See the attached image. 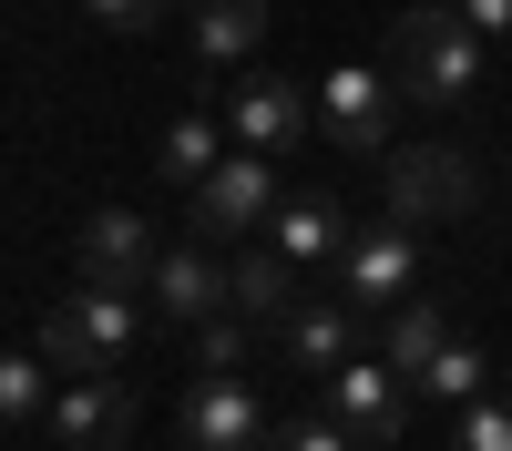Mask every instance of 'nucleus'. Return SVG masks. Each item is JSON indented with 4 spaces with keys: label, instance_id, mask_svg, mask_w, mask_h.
Here are the masks:
<instances>
[{
    "label": "nucleus",
    "instance_id": "nucleus-1",
    "mask_svg": "<svg viewBox=\"0 0 512 451\" xmlns=\"http://www.w3.org/2000/svg\"><path fill=\"white\" fill-rule=\"evenodd\" d=\"M144 308H154V298H134V287H82V277H72L62 298L41 308L31 339L52 349L62 380H103V369H123V359L144 349Z\"/></svg>",
    "mask_w": 512,
    "mask_h": 451
},
{
    "label": "nucleus",
    "instance_id": "nucleus-10",
    "mask_svg": "<svg viewBox=\"0 0 512 451\" xmlns=\"http://www.w3.org/2000/svg\"><path fill=\"white\" fill-rule=\"evenodd\" d=\"M308 123H318V93H308V82H287V72H246L236 93H226V134L256 144V154L308 144Z\"/></svg>",
    "mask_w": 512,
    "mask_h": 451
},
{
    "label": "nucleus",
    "instance_id": "nucleus-5",
    "mask_svg": "<svg viewBox=\"0 0 512 451\" xmlns=\"http://www.w3.org/2000/svg\"><path fill=\"white\" fill-rule=\"evenodd\" d=\"M154 267H164V236H154V216L144 205H93V216L72 226V277L82 287H154Z\"/></svg>",
    "mask_w": 512,
    "mask_h": 451
},
{
    "label": "nucleus",
    "instance_id": "nucleus-17",
    "mask_svg": "<svg viewBox=\"0 0 512 451\" xmlns=\"http://www.w3.org/2000/svg\"><path fill=\"white\" fill-rule=\"evenodd\" d=\"M226 144H236V134H226V123H216V113H205V103H185L175 123H164V144H154V175L195 195V185H205V175H216V164H226Z\"/></svg>",
    "mask_w": 512,
    "mask_h": 451
},
{
    "label": "nucleus",
    "instance_id": "nucleus-18",
    "mask_svg": "<svg viewBox=\"0 0 512 451\" xmlns=\"http://www.w3.org/2000/svg\"><path fill=\"white\" fill-rule=\"evenodd\" d=\"M441 339H451V308H441V298H400L390 318H379V339H369V349H379V359H390L400 380L420 390V369L441 359Z\"/></svg>",
    "mask_w": 512,
    "mask_h": 451
},
{
    "label": "nucleus",
    "instance_id": "nucleus-25",
    "mask_svg": "<svg viewBox=\"0 0 512 451\" xmlns=\"http://www.w3.org/2000/svg\"><path fill=\"white\" fill-rule=\"evenodd\" d=\"M451 11H461V21H472L482 41H512V0H451Z\"/></svg>",
    "mask_w": 512,
    "mask_h": 451
},
{
    "label": "nucleus",
    "instance_id": "nucleus-11",
    "mask_svg": "<svg viewBox=\"0 0 512 451\" xmlns=\"http://www.w3.org/2000/svg\"><path fill=\"white\" fill-rule=\"evenodd\" d=\"M359 318L369 308H349V298H297L287 318H277V349H287V369L297 380H328V369H349L369 339H359Z\"/></svg>",
    "mask_w": 512,
    "mask_h": 451
},
{
    "label": "nucleus",
    "instance_id": "nucleus-15",
    "mask_svg": "<svg viewBox=\"0 0 512 451\" xmlns=\"http://www.w3.org/2000/svg\"><path fill=\"white\" fill-rule=\"evenodd\" d=\"M297 277H308V267H287L277 246L256 236V246H236V257H226V298H236V318H256V328H277V318L297 308Z\"/></svg>",
    "mask_w": 512,
    "mask_h": 451
},
{
    "label": "nucleus",
    "instance_id": "nucleus-22",
    "mask_svg": "<svg viewBox=\"0 0 512 451\" xmlns=\"http://www.w3.org/2000/svg\"><path fill=\"white\" fill-rule=\"evenodd\" d=\"M451 451H512V390H502V400H492V390L461 400V410H451Z\"/></svg>",
    "mask_w": 512,
    "mask_h": 451
},
{
    "label": "nucleus",
    "instance_id": "nucleus-20",
    "mask_svg": "<svg viewBox=\"0 0 512 451\" xmlns=\"http://www.w3.org/2000/svg\"><path fill=\"white\" fill-rule=\"evenodd\" d=\"M482 380H492V349H472V339L451 328L441 359L420 369V400H431V410H461V400H482Z\"/></svg>",
    "mask_w": 512,
    "mask_h": 451
},
{
    "label": "nucleus",
    "instance_id": "nucleus-9",
    "mask_svg": "<svg viewBox=\"0 0 512 451\" xmlns=\"http://www.w3.org/2000/svg\"><path fill=\"white\" fill-rule=\"evenodd\" d=\"M318 134L338 154H390V72L379 62H328L318 72Z\"/></svg>",
    "mask_w": 512,
    "mask_h": 451
},
{
    "label": "nucleus",
    "instance_id": "nucleus-8",
    "mask_svg": "<svg viewBox=\"0 0 512 451\" xmlns=\"http://www.w3.org/2000/svg\"><path fill=\"white\" fill-rule=\"evenodd\" d=\"M410 410H420V390H410L379 349H359L349 369H328V421L349 431V441H400Z\"/></svg>",
    "mask_w": 512,
    "mask_h": 451
},
{
    "label": "nucleus",
    "instance_id": "nucleus-2",
    "mask_svg": "<svg viewBox=\"0 0 512 451\" xmlns=\"http://www.w3.org/2000/svg\"><path fill=\"white\" fill-rule=\"evenodd\" d=\"M482 52H492V41L461 21L451 0H420V11L390 21V72H400V93L431 103V113H451V103L482 93Z\"/></svg>",
    "mask_w": 512,
    "mask_h": 451
},
{
    "label": "nucleus",
    "instance_id": "nucleus-3",
    "mask_svg": "<svg viewBox=\"0 0 512 451\" xmlns=\"http://www.w3.org/2000/svg\"><path fill=\"white\" fill-rule=\"evenodd\" d=\"M379 205L400 226H451L482 205V164L451 144H390V175H379Z\"/></svg>",
    "mask_w": 512,
    "mask_h": 451
},
{
    "label": "nucleus",
    "instance_id": "nucleus-7",
    "mask_svg": "<svg viewBox=\"0 0 512 451\" xmlns=\"http://www.w3.org/2000/svg\"><path fill=\"white\" fill-rule=\"evenodd\" d=\"M175 431H185V451H267L277 441V410H267V390H256L246 369H226V380H195L185 390Z\"/></svg>",
    "mask_w": 512,
    "mask_h": 451
},
{
    "label": "nucleus",
    "instance_id": "nucleus-13",
    "mask_svg": "<svg viewBox=\"0 0 512 451\" xmlns=\"http://www.w3.org/2000/svg\"><path fill=\"white\" fill-rule=\"evenodd\" d=\"M144 298H154V318H175V328H205L216 308H236V298H226V257H216L205 236H195V246H164V267H154Z\"/></svg>",
    "mask_w": 512,
    "mask_h": 451
},
{
    "label": "nucleus",
    "instance_id": "nucleus-16",
    "mask_svg": "<svg viewBox=\"0 0 512 451\" xmlns=\"http://www.w3.org/2000/svg\"><path fill=\"white\" fill-rule=\"evenodd\" d=\"M267 21H277V0H195V21H185V41H195V62H256V41H267Z\"/></svg>",
    "mask_w": 512,
    "mask_h": 451
},
{
    "label": "nucleus",
    "instance_id": "nucleus-14",
    "mask_svg": "<svg viewBox=\"0 0 512 451\" xmlns=\"http://www.w3.org/2000/svg\"><path fill=\"white\" fill-rule=\"evenodd\" d=\"M349 216H338V195H287L277 205V216H267V246H277V257L287 267H338V257H349Z\"/></svg>",
    "mask_w": 512,
    "mask_h": 451
},
{
    "label": "nucleus",
    "instance_id": "nucleus-4",
    "mask_svg": "<svg viewBox=\"0 0 512 451\" xmlns=\"http://www.w3.org/2000/svg\"><path fill=\"white\" fill-rule=\"evenodd\" d=\"M277 205H287L277 154L226 144V164H216V175L185 195V216H195V236H205V246H236V236H267V216H277Z\"/></svg>",
    "mask_w": 512,
    "mask_h": 451
},
{
    "label": "nucleus",
    "instance_id": "nucleus-6",
    "mask_svg": "<svg viewBox=\"0 0 512 451\" xmlns=\"http://www.w3.org/2000/svg\"><path fill=\"white\" fill-rule=\"evenodd\" d=\"M328 277H338V298H349V308L390 318L400 298H420V226H400V216L359 226V236H349V257H338Z\"/></svg>",
    "mask_w": 512,
    "mask_h": 451
},
{
    "label": "nucleus",
    "instance_id": "nucleus-12",
    "mask_svg": "<svg viewBox=\"0 0 512 451\" xmlns=\"http://www.w3.org/2000/svg\"><path fill=\"white\" fill-rule=\"evenodd\" d=\"M52 431L62 451H113L123 431H144V410H134V390H123V369H103V380H62V400H52Z\"/></svg>",
    "mask_w": 512,
    "mask_h": 451
},
{
    "label": "nucleus",
    "instance_id": "nucleus-24",
    "mask_svg": "<svg viewBox=\"0 0 512 451\" xmlns=\"http://www.w3.org/2000/svg\"><path fill=\"white\" fill-rule=\"evenodd\" d=\"M267 451H359V441L338 431L328 410H308V421H277V441H267Z\"/></svg>",
    "mask_w": 512,
    "mask_h": 451
},
{
    "label": "nucleus",
    "instance_id": "nucleus-21",
    "mask_svg": "<svg viewBox=\"0 0 512 451\" xmlns=\"http://www.w3.org/2000/svg\"><path fill=\"white\" fill-rule=\"evenodd\" d=\"M246 349H256V318H236V308H216L205 328H185V359H195V380H226V369H246Z\"/></svg>",
    "mask_w": 512,
    "mask_h": 451
},
{
    "label": "nucleus",
    "instance_id": "nucleus-23",
    "mask_svg": "<svg viewBox=\"0 0 512 451\" xmlns=\"http://www.w3.org/2000/svg\"><path fill=\"white\" fill-rule=\"evenodd\" d=\"M72 11L93 21V31H164V21H175V0H72Z\"/></svg>",
    "mask_w": 512,
    "mask_h": 451
},
{
    "label": "nucleus",
    "instance_id": "nucleus-26",
    "mask_svg": "<svg viewBox=\"0 0 512 451\" xmlns=\"http://www.w3.org/2000/svg\"><path fill=\"white\" fill-rule=\"evenodd\" d=\"M502 390H512V349H502Z\"/></svg>",
    "mask_w": 512,
    "mask_h": 451
},
{
    "label": "nucleus",
    "instance_id": "nucleus-19",
    "mask_svg": "<svg viewBox=\"0 0 512 451\" xmlns=\"http://www.w3.org/2000/svg\"><path fill=\"white\" fill-rule=\"evenodd\" d=\"M52 400H62V369H52L41 339L0 359V421H11V431H41V421H52Z\"/></svg>",
    "mask_w": 512,
    "mask_h": 451
}]
</instances>
